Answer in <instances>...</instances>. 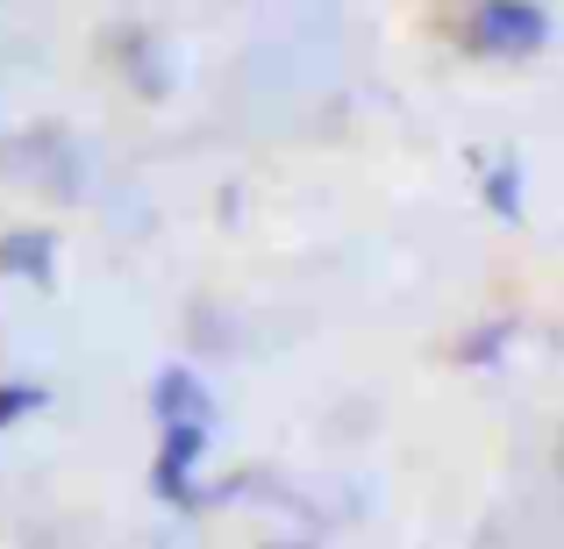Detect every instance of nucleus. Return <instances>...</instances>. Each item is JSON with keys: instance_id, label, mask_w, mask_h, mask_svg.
I'll return each instance as SVG.
<instances>
[{"instance_id": "obj_1", "label": "nucleus", "mask_w": 564, "mask_h": 549, "mask_svg": "<svg viewBox=\"0 0 564 549\" xmlns=\"http://www.w3.org/2000/svg\"><path fill=\"white\" fill-rule=\"evenodd\" d=\"M471 43H479L486 57H529L551 43V14L536 8V0H486L479 14H471Z\"/></svg>"}, {"instance_id": "obj_3", "label": "nucleus", "mask_w": 564, "mask_h": 549, "mask_svg": "<svg viewBox=\"0 0 564 549\" xmlns=\"http://www.w3.org/2000/svg\"><path fill=\"white\" fill-rule=\"evenodd\" d=\"M0 272L43 278V272H51V243H43V235H8V243H0Z\"/></svg>"}, {"instance_id": "obj_4", "label": "nucleus", "mask_w": 564, "mask_h": 549, "mask_svg": "<svg viewBox=\"0 0 564 549\" xmlns=\"http://www.w3.org/2000/svg\"><path fill=\"white\" fill-rule=\"evenodd\" d=\"M36 407H43V385H0V428L14 414H36Z\"/></svg>"}, {"instance_id": "obj_2", "label": "nucleus", "mask_w": 564, "mask_h": 549, "mask_svg": "<svg viewBox=\"0 0 564 549\" xmlns=\"http://www.w3.org/2000/svg\"><path fill=\"white\" fill-rule=\"evenodd\" d=\"M151 407L165 428H207L215 421V399H207V385L193 378V371H165V378L151 385Z\"/></svg>"}, {"instance_id": "obj_5", "label": "nucleus", "mask_w": 564, "mask_h": 549, "mask_svg": "<svg viewBox=\"0 0 564 549\" xmlns=\"http://www.w3.org/2000/svg\"><path fill=\"white\" fill-rule=\"evenodd\" d=\"M486 200H494L500 215H514V172H494V186H486Z\"/></svg>"}]
</instances>
